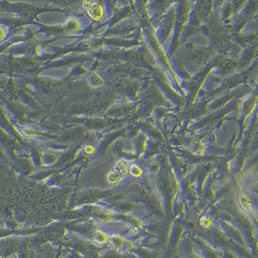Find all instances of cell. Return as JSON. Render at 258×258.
<instances>
[{"instance_id":"cell-4","label":"cell","mask_w":258,"mask_h":258,"mask_svg":"<svg viewBox=\"0 0 258 258\" xmlns=\"http://www.w3.org/2000/svg\"><path fill=\"white\" fill-rule=\"evenodd\" d=\"M94 239L97 242L101 243H104L107 242L108 239V235L104 233L103 232L100 230H97L95 233L94 234Z\"/></svg>"},{"instance_id":"cell-7","label":"cell","mask_w":258,"mask_h":258,"mask_svg":"<svg viewBox=\"0 0 258 258\" xmlns=\"http://www.w3.org/2000/svg\"><path fill=\"white\" fill-rule=\"evenodd\" d=\"M200 223L203 227L205 228H209L212 225L211 219L209 217H203L200 220Z\"/></svg>"},{"instance_id":"cell-5","label":"cell","mask_w":258,"mask_h":258,"mask_svg":"<svg viewBox=\"0 0 258 258\" xmlns=\"http://www.w3.org/2000/svg\"><path fill=\"white\" fill-rule=\"evenodd\" d=\"M129 173L135 177H140L143 174V171L140 167L137 165H132L130 166Z\"/></svg>"},{"instance_id":"cell-1","label":"cell","mask_w":258,"mask_h":258,"mask_svg":"<svg viewBox=\"0 0 258 258\" xmlns=\"http://www.w3.org/2000/svg\"><path fill=\"white\" fill-rule=\"evenodd\" d=\"M129 162L124 160V159H121L119 160L115 163L114 166V171L120 174L122 176H125L128 175L129 173Z\"/></svg>"},{"instance_id":"cell-8","label":"cell","mask_w":258,"mask_h":258,"mask_svg":"<svg viewBox=\"0 0 258 258\" xmlns=\"http://www.w3.org/2000/svg\"><path fill=\"white\" fill-rule=\"evenodd\" d=\"M85 151L86 153L90 154L94 153V148L92 146H90V145H89V146L86 147V148H85Z\"/></svg>"},{"instance_id":"cell-2","label":"cell","mask_w":258,"mask_h":258,"mask_svg":"<svg viewBox=\"0 0 258 258\" xmlns=\"http://www.w3.org/2000/svg\"><path fill=\"white\" fill-rule=\"evenodd\" d=\"M87 12H89L90 16L96 21L99 20L103 14L102 7L96 3H93Z\"/></svg>"},{"instance_id":"cell-3","label":"cell","mask_w":258,"mask_h":258,"mask_svg":"<svg viewBox=\"0 0 258 258\" xmlns=\"http://www.w3.org/2000/svg\"><path fill=\"white\" fill-rule=\"evenodd\" d=\"M123 180V176L115 171L110 172L107 175V181L112 185H116Z\"/></svg>"},{"instance_id":"cell-6","label":"cell","mask_w":258,"mask_h":258,"mask_svg":"<svg viewBox=\"0 0 258 258\" xmlns=\"http://www.w3.org/2000/svg\"><path fill=\"white\" fill-rule=\"evenodd\" d=\"M239 201H240V204L243 207V209H250L249 208L250 203H247V202H249V199L245 194H243L241 196L240 199H239Z\"/></svg>"}]
</instances>
